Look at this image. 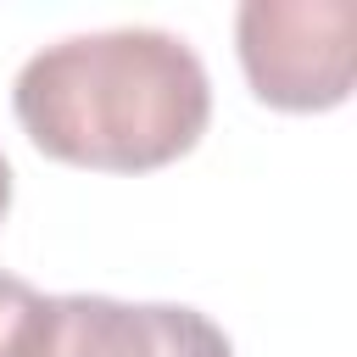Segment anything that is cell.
Returning <instances> with one entry per match:
<instances>
[{"mask_svg":"<svg viewBox=\"0 0 357 357\" xmlns=\"http://www.w3.org/2000/svg\"><path fill=\"white\" fill-rule=\"evenodd\" d=\"M22 134L73 167L145 173L184 156L212 117L201 56L162 28H106L45 45L11 89Z\"/></svg>","mask_w":357,"mask_h":357,"instance_id":"1","label":"cell"},{"mask_svg":"<svg viewBox=\"0 0 357 357\" xmlns=\"http://www.w3.org/2000/svg\"><path fill=\"white\" fill-rule=\"evenodd\" d=\"M351 0H245L234 17L240 67L279 112H329L351 95Z\"/></svg>","mask_w":357,"mask_h":357,"instance_id":"2","label":"cell"},{"mask_svg":"<svg viewBox=\"0 0 357 357\" xmlns=\"http://www.w3.org/2000/svg\"><path fill=\"white\" fill-rule=\"evenodd\" d=\"M11 357H234L195 307H128L112 296H39Z\"/></svg>","mask_w":357,"mask_h":357,"instance_id":"3","label":"cell"},{"mask_svg":"<svg viewBox=\"0 0 357 357\" xmlns=\"http://www.w3.org/2000/svg\"><path fill=\"white\" fill-rule=\"evenodd\" d=\"M33 307H39V290L28 279H17V273H0V357H11V346H17Z\"/></svg>","mask_w":357,"mask_h":357,"instance_id":"4","label":"cell"},{"mask_svg":"<svg viewBox=\"0 0 357 357\" xmlns=\"http://www.w3.org/2000/svg\"><path fill=\"white\" fill-rule=\"evenodd\" d=\"M6 206H11V167H6V156H0V218H6Z\"/></svg>","mask_w":357,"mask_h":357,"instance_id":"5","label":"cell"}]
</instances>
